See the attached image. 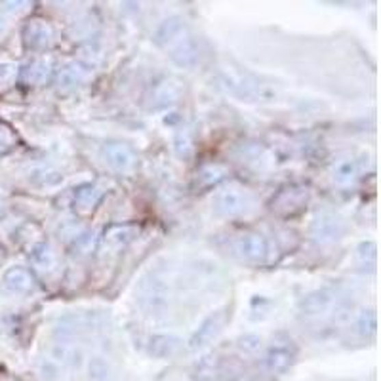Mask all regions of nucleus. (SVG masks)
I'll return each mask as SVG.
<instances>
[{
  "label": "nucleus",
  "mask_w": 381,
  "mask_h": 381,
  "mask_svg": "<svg viewBox=\"0 0 381 381\" xmlns=\"http://www.w3.org/2000/svg\"><path fill=\"white\" fill-rule=\"evenodd\" d=\"M4 29H6V19H4V18H0V33H2V31H4Z\"/></svg>",
  "instance_id": "nucleus-24"
},
{
  "label": "nucleus",
  "mask_w": 381,
  "mask_h": 381,
  "mask_svg": "<svg viewBox=\"0 0 381 381\" xmlns=\"http://www.w3.org/2000/svg\"><path fill=\"white\" fill-rule=\"evenodd\" d=\"M290 363H292L290 349L280 345L273 347L271 353H269V358H267V366H269V370L273 373H283L290 366Z\"/></svg>",
  "instance_id": "nucleus-8"
},
{
  "label": "nucleus",
  "mask_w": 381,
  "mask_h": 381,
  "mask_svg": "<svg viewBox=\"0 0 381 381\" xmlns=\"http://www.w3.org/2000/svg\"><path fill=\"white\" fill-rule=\"evenodd\" d=\"M14 143V133L10 132V128L6 126H0V155L6 153Z\"/></svg>",
  "instance_id": "nucleus-23"
},
{
  "label": "nucleus",
  "mask_w": 381,
  "mask_h": 381,
  "mask_svg": "<svg viewBox=\"0 0 381 381\" xmlns=\"http://www.w3.org/2000/svg\"><path fill=\"white\" fill-rule=\"evenodd\" d=\"M225 176V172L222 168H218V166H210V168H204L200 172V179H206V183L204 185H213V183H218L220 179H223Z\"/></svg>",
  "instance_id": "nucleus-22"
},
{
  "label": "nucleus",
  "mask_w": 381,
  "mask_h": 381,
  "mask_svg": "<svg viewBox=\"0 0 381 381\" xmlns=\"http://www.w3.org/2000/svg\"><path fill=\"white\" fill-rule=\"evenodd\" d=\"M133 235H135L133 227H113L105 235V248H122L133 239Z\"/></svg>",
  "instance_id": "nucleus-11"
},
{
  "label": "nucleus",
  "mask_w": 381,
  "mask_h": 381,
  "mask_svg": "<svg viewBox=\"0 0 381 381\" xmlns=\"http://www.w3.org/2000/svg\"><path fill=\"white\" fill-rule=\"evenodd\" d=\"M18 67L14 63H0V90L10 88L16 80Z\"/></svg>",
  "instance_id": "nucleus-18"
},
{
  "label": "nucleus",
  "mask_w": 381,
  "mask_h": 381,
  "mask_svg": "<svg viewBox=\"0 0 381 381\" xmlns=\"http://www.w3.org/2000/svg\"><path fill=\"white\" fill-rule=\"evenodd\" d=\"M181 33H183V25L179 23V21H166L164 25L160 27L159 31V40L160 42H172V40H176V38H179L181 36Z\"/></svg>",
  "instance_id": "nucleus-15"
},
{
  "label": "nucleus",
  "mask_w": 381,
  "mask_h": 381,
  "mask_svg": "<svg viewBox=\"0 0 381 381\" xmlns=\"http://www.w3.org/2000/svg\"><path fill=\"white\" fill-rule=\"evenodd\" d=\"M40 179V181H36V185H40V187H53V185H60L63 181V178L60 176V174H55V172H46V170H42L40 174H35V178L33 179Z\"/></svg>",
  "instance_id": "nucleus-21"
},
{
  "label": "nucleus",
  "mask_w": 381,
  "mask_h": 381,
  "mask_svg": "<svg viewBox=\"0 0 381 381\" xmlns=\"http://www.w3.org/2000/svg\"><path fill=\"white\" fill-rule=\"evenodd\" d=\"M174 60L178 63H181V65H187V63H191L193 60H195L196 55V50H195V44L191 42V40H187L185 44L181 42V44L174 50Z\"/></svg>",
  "instance_id": "nucleus-17"
},
{
  "label": "nucleus",
  "mask_w": 381,
  "mask_h": 381,
  "mask_svg": "<svg viewBox=\"0 0 381 381\" xmlns=\"http://www.w3.org/2000/svg\"><path fill=\"white\" fill-rule=\"evenodd\" d=\"M84 77V71L80 69L79 65H69L67 69H63V73L60 75V82H63V86H73L80 82Z\"/></svg>",
  "instance_id": "nucleus-19"
},
{
  "label": "nucleus",
  "mask_w": 381,
  "mask_h": 381,
  "mask_svg": "<svg viewBox=\"0 0 381 381\" xmlns=\"http://www.w3.org/2000/svg\"><path fill=\"white\" fill-rule=\"evenodd\" d=\"M213 208L215 212L223 213V215H240L248 208V195H244L242 191H237V189L222 191L213 198Z\"/></svg>",
  "instance_id": "nucleus-2"
},
{
  "label": "nucleus",
  "mask_w": 381,
  "mask_h": 381,
  "mask_svg": "<svg viewBox=\"0 0 381 381\" xmlns=\"http://www.w3.org/2000/svg\"><path fill=\"white\" fill-rule=\"evenodd\" d=\"M223 322H225V313H215L213 317H210V319L206 320L202 326L198 328L195 337L191 339V347L196 349V347H202L206 345L208 341H212L213 337L220 334Z\"/></svg>",
  "instance_id": "nucleus-5"
},
{
  "label": "nucleus",
  "mask_w": 381,
  "mask_h": 381,
  "mask_svg": "<svg viewBox=\"0 0 381 381\" xmlns=\"http://www.w3.org/2000/svg\"><path fill=\"white\" fill-rule=\"evenodd\" d=\"M48 75H50V63L46 60H35L27 65V69L23 71V80L27 84H40L48 79Z\"/></svg>",
  "instance_id": "nucleus-10"
},
{
  "label": "nucleus",
  "mask_w": 381,
  "mask_h": 381,
  "mask_svg": "<svg viewBox=\"0 0 381 381\" xmlns=\"http://www.w3.org/2000/svg\"><path fill=\"white\" fill-rule=\"evenodd\" d=\"M179 351V339L174 336H157L151 341V353L159 358H168Z\"/></svg>",
  "instance_id": "nucleus-7"
},
{
  "label": "nucleus",
  "mask_w": 381,
  "mask_h": 381,
  "mask_svg": "<svg viewBox=\"0 0 381 381\" xmlns=\"http://www.w3.org/2000/svg\"><path fill=\"white\" fill-rule=\"evenodd\" d=\"M313 231H315V237L320 240L334 239L337 235V223L332 218H322V220L319 218Z\"/></svg>",
  "instance_id": "nucleus-14"
},
{
  "label": "nucleus",
  "mask_w": 381,
  "mask_h": 381,
  "mask_svg": "<svg viewBox=\"0 0 381 381\" xmlns=\"http://www.w3.org/2000/svg\"><path fill=\"white\" fill-rule=\"evenodd\" d=\"M103 155L107 164L116 172H130L135 166V155L130 147H126L122 143H109L103 149Z\"/></svg>",
  "instance_id": "nucleus-3"
},
{
  "label": "nucleus",
  "mask_w": 381,
  "mask_h": 381,
  "mask_svg": "<svg viewBox=\"0 0 381 381\" xmlns=\"http://www.w3.org/2000/svg\"><path fill=\"white\" fill-rule=\"evenodd\" d=\"M356 176V164L353 160H345L341 164H337V168L334 170V179L337 183H349L351 179Z\"/></svg>",
  "instance_id": "nucleus-16"
},
{
  "label": "nucleus",
  "mask_w": 381,
  "mask_h": 381,
  "mask_svg": "<svg viewBox=\"0 0 381 381\" xmlns=\"http://www.w3.org/2000/svg\"><path fill=\"white\" fill-rule=\"evenodd\" d=\"M101 196H103V191L99 187L86 185L77 193L75 204H77V208H79L80 212H90L101 200Z\"/></svg>",
  "instance_id": "nucleus-9"
},
{
  "label": "nucleus",
  "mask_w": 381,
  "mask_h": 381,
  "mask_svg": "<svg viewBox=\"0 0 381 381\" xmlns=\"http://www.w3.org/2000/svg\"><path fill=\"white\" fill-rule=\"evenodd\" d=\"M330 303H332V298H330L328 293L317 292V293H311L309 298H305L302 303V307L307 315H320V313H324V311L328 309Z\"/></svg>",
  "instance_id": "nucleus-12"
},
{
  "label": "nucleus",
  "mask_w": 381,
  "mask_h": 381,
  "mask_svg": "<svg viewBox=\"0 0 381 381\" xmlns=\"http://www.w3.org/2000/svg\"><path fill=\"white\" fill-rule=\"evenodd\" d=\"M0 213H2V202H0Z\"/></svg>",
  "instance_id": "nucleus-25"
},
{
  "label": "nucleus",
  "mask_w": 381,
  "mask_h": 381,
  "mask_svg": "<svg viewBox=\"0 0 381 381\" xmlns=\"http://www.w3.org/2000/svg\"><path fill=\"white\" fill-rule=\"evenodd\" d=\"M233 250L237 256L246 261H263L269 252L267 240L259 235H242L233 242Z\"/></svg>",
  "instance_id": "nucleus-1"
},
{
  "label": "nucleus",
  "mask_w": 381,
  "mask_h": 381,
  "mask_svg": "<svg viewBox=\"0 0 381 381\" xmlns=\"http://www.w3.org/2000/svg\"><path fill=\"white\" fill-rule=\"evenodd\" d=\"M2 286L12 293H23L29 292L33 288V276L23 267H12L4 273Z\"/></svg>",
  "instance_id": "nucleus-4"
},
{
  "label": "nucleus",
  "mask_w": 381,
  "mask_h": 381,
  "mask_svg": "<svg viewBox=\"0 0 381 381\" xmlns=\"http://www.w3.org/2000/svg\"><path fill=\"white\" fill-rule=\"evenodd\" d=\"M52 40V29L44 21H33L25 29V42L29 48H44Z\"/></svg>",
  "instance_id": "nucleus-6"
},
{
  "label": "nucleus",
  "mask_w": 381,
  "mask_h": 381,
  "mask_svg": "<svg viewBox=\"0 0 381 381\" xmlns=\"http://www.w3.org/2000/svg\"><path fill=\"white\" fill-rule=\"evenodd\" d=\"M33 261L36 267H40L42 271H50L55 265V254L52 252V248L48 244H40L33 250Z\"/></svg>",
  "instance_id": "nucleus-13"
},
{
  "label": "nucleus",
  "mask_w": 381,
  "mask_h": 381,
  "mask_svg": "<svg viewBox=\"0 0 381 381\" xmlns=\"http://www.w3.org/2000/svg\"><path fill=\"white\" fill-rule=\"evenodd\" d=\"M109 376V368H107L105 360L101 358H94L90 363V380L92 381H105Z\"/></svg>",
  "instance_id": "nucleus-20"
}]
</instances>
